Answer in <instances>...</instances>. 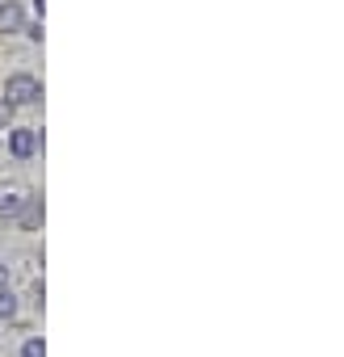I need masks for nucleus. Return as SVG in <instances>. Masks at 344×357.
Listing matches in <instances>:
<instances>
[{
  "mask_svg": "<svg viewBox=\"0 0 344 357\" xmlns=\"http://www.w3.org/2000/svg\"><path fill=\"white\" fill-rule=\"evenodd\" d=\"M34 97H42V89H38L34 76H26V72L9 76V84H5V101H9V105H30Z\"/></svg>",
  "mask_w": 344,
  "mask_h": 357,
  "instance_id": "obj_1",
  "label": "nucleus"
},
{
  "mask_svg": "<svg viewBox=\"0 0 344 357\" xmlns=\"http://www.w3.org/2000/svg\"><path fill=\"white\" fill-rule=\"evenodd\" d=\"M9 147H13V155H17V160H26V155H34V147H38V135H34V130H13Z\"/></svg>",
  "mask_w": 344,
  "mask_h": 357,
  "instance_id": "obj_2",
  "label": "nucleus"
},
{
  "mask_svg": "<svg viewBox=\"0 0 344 357\" xmlns=\"http://www.w3.org/2000/svg\"><path fill=\"white\" fill-rule=\"evenodd\" d=\"M22 5H13V0H9V5H0V30H5V34H13V30H22Z\"/></svg>",
  "mask_w": 344,
  "mask_h": 357,
  "instance_id": "obj_3",
  "label": "nucleus"
},
{
  "mask_svg": "<svg viewBox=\"0 0 344 357\" xmlns=\"http://www.w3.org/2000/svg\"><path fill=\"white\" fill-rule=\"evenodd\" d=\"M17 219H22V227H26V231H34V227L42 223V202H38V198H30V202L17 211Z\"/></svg>",
  "mask_w": 344,
  "mask_h": 357,
  "instance_id": "obj_4",
  "label": "nucleus"
},
{
  "mask_svg": "<svg viewBox=\"0 0 344 357\" xmlns=\"http://www.w3.org/2000/svg\"><path fill=\"white\" fill-rule=\"evenodd\" d=\"M17 211H22V198H17V194H5V198H0V215H5V219H17Z\"/></svg>",
  "mask_w": 344,
  "mask_h": 357,
  "instance_id": "obj_5",
  "label": "nucleus"
},
{
  "mask_svg": "<svg viewBox=\"0 0 344 357\" xmlns=\"http://www.w3.org/2000/svg\"><path fill=\"white\" fill-rule=\"evenodd\" d=\"M17 315V298L9 290H0V319H13Z\"/></svg>",
  "mask_w": 344,
  "mask_h": 357,
  "instance_id": "obj_6",
  "label": "nucleus"
},
{
  "mask_svg": "<svg viewBox=\"0 0 344 357\" xmlns=\"http://www.w3.org/2000/svg\"><path fill=\"white\" fill-rule=\"evenodd\" d=\"M22 357H47V344H42V340H26Z\"/></svg>",
  "mask_w": 344,
  "mask_h": 357,
  "instance_id": "obj_7",
  "label": "nucleus"
},
{
  "mask_svg": "<svg viewBox=\"0 0 344 357\" xmlns=\"http://www.w3.org/2000/svg\"><path fill=\"white\" fill-rule=\"evenodd\" d=\"M0 122H9V101H0Z\"/></svg>",
  "mask_w": 344,
  "mask_h": 357,
  "instance_id": "obj_8",
  "label": "nucleus"
}]
</instances>
